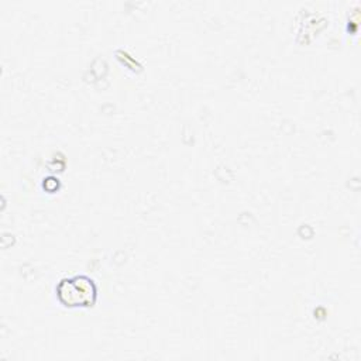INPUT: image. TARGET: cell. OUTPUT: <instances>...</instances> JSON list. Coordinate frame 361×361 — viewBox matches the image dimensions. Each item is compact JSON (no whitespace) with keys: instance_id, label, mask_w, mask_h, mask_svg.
Segmentation results:
<instances>
[{"instance_id":"1","label":"cell","mask_w":361,"mask_h":361,"mask_svg":"<svg viewBox=\"0 0 361 361\" xmlns=\"http://www.w3.org/2000/svg\"><path fill=\"white\" fill-rule=\"evenodd\" d=\"M56 293L66 306H87L94 300L96 288L87 276H75L61 281L56 286Z\"/></svg>"}]
</instances>
